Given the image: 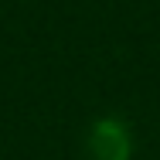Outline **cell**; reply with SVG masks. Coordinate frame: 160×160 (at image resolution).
Returning <instances> with one entry per match:
<instances>
[{
    "label": "cell",
    "mask_w": 160,
    "mask_h": 160,
    "mask_svg": "<svg viewBox=\"0 0 160 160\" xmlns=\"http://www.w3.org/2000/svg\"><path fill=\"white\" fill-rule=\"evenodd\" d=\"M85 157L89 160H133V133L123 119L102 116L89 126L85 136Z\"/></svg>",
    "instance_id": "1"
}]
</instances>
